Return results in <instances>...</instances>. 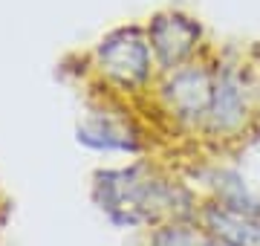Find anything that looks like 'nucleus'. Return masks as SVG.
<instances>
[{"instance_id":"f03ea898","label":"nucleus","mask_w":260,"mask_h":246,"mask_svg":"<svg viewBox=\"0 0 260 246\" xmlns=\"http://www.w3.org/2000/svg\"><path fill=\"white\" fill-rule=\"evenodd\" d=\"M95 64L107 84L121 93H139L153 78V52L148 35L136 26H124L110 32L95 49Z\"/></svg>"},{"instance_id":"20e7f679","label":"nucleus","mask_w":260,"mask_h":246,"mask_svg":"<svg viewBox=\"0 0 260 246\" xmlns=\"http://www.w3.org/2000/svg\"><path fill=\"white\" fill-rule=\"evenodd\" d=\"M251 116V90L237 67H217L214 70L211 107L205 116L203 136L211 145H229L240 139Z\"/></svg>"},{"instance_id":"0eeeda50","label":"nucleus","mask_w":260,"mask_h":246,"mask_svg":"<svg viewBox=\"0 0 260 246\" xmlns=\"http://www.w3.org/2000/svg\"><path fill=\"white\" fill-rule=\"evenodd\" d=\"M78 142L90 145L95 151H124V153H139L142 142L136 139V131L130 125H119L107 116H93L87 125L78 128Z\"/></svg>"},{"instance_id":"7ed1b4c3","label":"nucleus","mask_w":260,"mask_h":246,"mask_svg":"<svg viewBox=\"0 0 260 246\" xmlns=\"http://www.w3.org/2000/svg\"><path fill=\"white\" fill-rule=\"evenodd\" d=\"M159 104L168 113L171 122L179 128L197 131L203 136L205 116L211 107V93H214V70L203 64H185L179 70L162 73V81L156 87Z\"/></svg>"},{"instance_id":"6e6552de","label":"nucleus","mask_w":260,"mask_h":246,"mask_svg":"<svg viewBox=\"0 0 260 246\" xmlns=\"http://www.w3.org/2000/svg\"><path fill=\"white\" fill-rule=\"evenodd\" d=\"M139 246H225L211 237L197 220H171L142 232Z\"/></svg>"},{"instance_id":"423d86ee","label":"nucleus","mask_w":260,"mask_h":246,"mask_svg":"<svg viewBox=\"0 0 260 246\" xmlns=\"http://www.w3.org/2000/svg\"><path fill=\"white\" fill-rule=\"evenodd\" d=\"M197 223L225 246H260V218L203 200Z\"/></svg>"},{"instance_id":"1a4fd4ad","label":"nucleus","mask_w":260,"mask_h":246,"mask_svg":"<svg viewBox=\"0 0 260 246\" xmlns=\"http://www.w3.org/2000/svg\"><path fill=\"white\" fill-rule=\"evenodd\" d=\"M9 220H12V197L0 186V240H3L6 229H9Z\"/></svg>"},{"instance_id":"39448f33","label":"nucleus","mask_w":260,"mask_h":246,"mask_svg":"<svg viewBox=\"0 0 260 246\" xmlns=\"http://www.w3.org/2000/svg\"><path fill=\"white\" fill-rule=\"evenodd\" d=\"M148 44L156 67L162 73H171V70L191 64L197 44H200V26L182 15H156L150 20Z\"/></svg>"},{"instance_id":"f257e3e1","label":"nucleus","mask_w":260,"mask_h":246,"mask_svg":"<svg viewBox=\"0 0 260 246\" xmlns=\"http://www.w3.org/2000/svg\"><path fill=\"white\" fill-rule=\"evenodd\" d=\"M90 200L110 226L139 232L171 220H197L203 206L185 174L156 160L99 168L90 180Z\"/></svg>"}]
</instances>
